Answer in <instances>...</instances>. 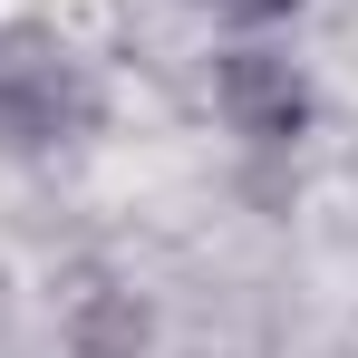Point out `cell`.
Here are the masks:
<instances>
[{
	"instance_id": "1",
	"label": "cell",
	"mask_w": 358,
	"mask_h": 358,
	"mask_svg": "<svg viewBox=\"0 0 358 358\" xmlns=\"http://www.w3.org/2000/svg\"><path fill=\"white\" fill-rule=\"evenodd\" d=\"M87 117H97V87L68 49L49 39L0 49V136L10 145H68V136H87Z\"/></svg>"
},
{
	"instance_id": "2",
	"label": "cell",
	"mask_w": 358,
	"mask_h": 358,
	"mask_svg": "<svg viewBox=\"0 0 358 358\" xmlns=\"http://www.w3.org/2000/svg\"><path fill=\"white\" fill-rule=\"evenodd\" d=\"M213 117L233 126L242 145H262V155H281L310 136V78L291 68V49H262V39H242L213 59Z\"/></svg>"
},
{
	"instance_id": "3",
	"label": "cell",
	"mask_w": 358,
	"mask_h": 358,
	"mask_svg": "<svg viewBox=\"0 0 358 358\" xmlns=\"http://www.w3.org/2000/svg\"><path fill=\"white\" fill-rule=\"evenodd\" d=\"M78 349L87 358H136L145 349V310L136 300H87L78 310Z\"/></svg>"
},
{
	"instance_id": "4",
	"label": "cell",
	"mask_w": 358,
	"mask_h": 358,
	"mask_svg": "<svg viewBox=\"0 0 358 358\" xmlns=\"http://www.w3.org/2000/svg\"><path fill=\"white\" fill-rule=\"evenodd\" d=\"M213 20H233V29H271V20H291L300 0H203Z\"/></svg>"
}]
</instances>
